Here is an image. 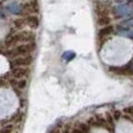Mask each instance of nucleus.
I'll use <instances>...</instances> for the list:
<instances>
[{"label": "nucleus", "instance_id": "nucleus-2", "mask_svg": "<svg viewBox=\"0 0 133 133\" xmlns=\"http://www.w3.org/2000/svg\"><path fill=\"white\" fill-rule=\"evenodd\" d=\"M36 48V44L34 42H29V43H22L17 46L9 48V50L7 51L6 55L13 59L15 57H19V56H25V55H30L33 52Z\"/></svg>", "mask_w": 133, "mask_h": 133}, {"label": "nucleus", "instance_id": "nucleus-9", "mask_svg": "<svg viewBox=\"0 0 133 133\" xmlns=\"http://www.w3.org/2000/svg\"><path fill=\"white\" fill-rule=\"evenodd\" d=\"M111 31H112V27H105V28H103V29L100 30L99 34L100 36H105V35H108Z\"/></svg>", "mask_w": 133, "mask_h": 133}, {"label": "nucleus", "instance_id": "nucleus-6", "mask_svg": "<svg viewBox=\"0 0 133 133\" xmlns=\"http://www.w3.org/2000/svg\"><path fill=\"white\" fill-rule=\"evenodd\" d=\"M27 20V26L31 27V28H37L39 25V20L35 15H29L26 16Z\"/></svg>", "mask_w": 133, "mask_h": 133}, {"label": "nucleus", "instance_id": "nucleus-11", "mask_svg": "<svg viewBox=\"0 0 133 133\" xmlns=\"http://www.w3.org/2000/svg\"><path fill=\"white\" fill-rule=\"evenodd\" d=\"M119 117H120V113H119V112H115V118H117V119H118Z\"/></svg>", "mask_w": 133, "mask_h": 133}, {"label": "nucleus", "instance_id": "nucleus-10", "mask_svg": "<svg viewBox=\"0 0 133 133\" xmlns=\"http://www.w3.org/2000/svg\"><path fill=\"white\" fill-rule=\"evenodd\" d=\"M109 22H110L109 18H107L105 16H101V18H99L98 20V23L100 25H106V24H109Z\"/></svg>", "mask_w": 133, "mask_h": 133}, {"label": "nucleus", "instance_id": "nucleus-12", "mask_svg": "<svg viewBox=\"0 0 133 133\" xmlns=\"http://www.w3.org/2000/svg\"><path fill=\"white\" fill-rule=\"evenodd\" d=\"M23 1H25V2H27V1H30V0H23Z\"/></svg>", "mask_w": 133, "mask_h": 133}, {"label": "nucleus", "instance_id": "nucleus-5", "mask_svg": "<svg viewBox=\"0 0 133 133\" xmlns=\"http://www.w3.org/2000/svg\"><path fill=\"white\" fill-rule=\"evenodd\" d=\"M11 74L16 79H24L29 74V69L27 67H14L11 70Z\"/></svg>", "mask_w": 133, "mask_h": 133}, {"label": "nucleus", "instance_id": "nucleus-3", "mask_svg": "<svg viewBox=\"0 0 133 133\" xmlns=\"http://www.w3.org/2000/svg\"><path fill=\"white\" fill-rule=\"evenodd\" d=\"M39 11V6L36 0H30L25 2V4L23 5V9H22V13L25 16H29V15H35L38 13Z\"/></svg>", "mask_w": 133, "mask_h": 133}, {"label": "nucleus", "instance_id": "nucleus-13", "mask_svg": "<svg viewBox=\"0 0 133 133\" xmlns=\"http://www.w3.org/2000/svg\"><path fill=\"white\" fill-rule=\"evenodd\" d=\"M131 23H132V25H133V20H132V21H131Z\"/></svg>", "mask_w": 133, "mask_h": 133}, {"label": "nucleus", "instance_id": "nucleus-1", "mask_svg": "<svg viewBox=\"0 0 133 133\" xmlns=\"http://www.w3.org/2000/svg\"><path fill=\"white\" fill-rule=\"evenodd\" d=\"M35 40V34L31 31H21L12 35H9L5 41V45L8 48H12L22 43H29L34 42Z\"/></svg>", "mask_w": 133, "mask_h": 133}, {"label": "nucleus", "instance_id": "nucleus-8", "mask_svg": "<svg viewBox=\"0 0 133 133\" xmlns=\"http://www.w3.org/2000/svg\"><path fill=\"white\" fill-rule=\"evenodd\" d=\"M14 25H15V27H17L18 29H23L24 27L27 26L26 17H19V18L15 19V21H14Z\"/></svg>", "mask_w": 133, "mask_h": 133}, {"label": "nucleus", "instance_id": "nucleus-7", "mask_svg": "<svg viewBox=\"0 0 133 133\" xmlns=\"http://www.w3.org/2000/svg\"><path fill=\"white\" fill-rule=\"evenodd\" d=\"M132 12V9L130 8L129 6H127V5H124V6H119L116 8V13L119 14V15H123V16H125V15H128V14H130Z\"/></svg>", "mask_w": 133, "mask_h": 133}, {"label": "nucleus", "instance_id": "nucleus-4", "mask_svg": "<svg viewBox=\"0 0 133 133\" xmlns=\"http://www.w3.org/2000/svg\"><path fill=\"white\" fill-rule=\"evenodd\" d=\"M31 63H32V56L31 55L15 57L10 62L12 68H14V67H28Z\"/></svg>", "mask_w": 133, "mask_h": 133}]
</instances>
